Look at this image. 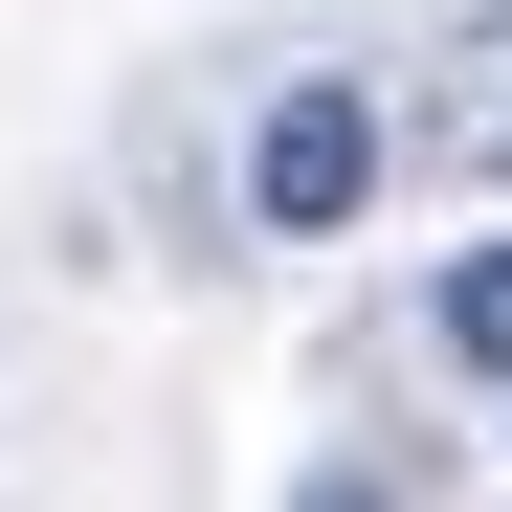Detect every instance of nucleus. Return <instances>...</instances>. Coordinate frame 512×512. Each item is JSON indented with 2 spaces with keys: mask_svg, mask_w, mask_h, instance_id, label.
<instances>
[{
  "mask_svg": "<svg viewBox=\"0 0 512 512\" xmlns=\"http://www.w3.org/2000/svg\"><path fill=\"white\" fill-rule=\"evenodd\" d=\"M290 512H401V468H357V446H334V468H290Z\"/></svg>",
  "mask_w": 512,
  "mask_h": 512,
  "instance_id": "nucleus-3",
  "label": "nucleus"
},
{
  "mask_svg": "<svg viewBox=\"0 0 512 512\" xmlns=\"http://www.w3.org/2000/svg\"><path fill=\"white\" fill-rule=\"evenodd\" d=\"M423 334H446V357H468V379H512V245H468V268H446V290H423Z\"/></svg>",
  "mask_w": 512,
  "mask_h": 512,
  "instance_id": "nucleus-2",
  "label": "nucleus"
},
{
  "mask_svg": "<svg viewBox=\"0 0 512 512\" xmlns=\"http://www.w3.org/2000/svg\"><path fill=\"white\" fill-rule=\"evenodd\" d=\"M379 90H357V67H290V90L268 112H245V223H268V245H334V223H357L379 201Z\"/></svg>",
  "mask_w": 512,
  "mask_h": 512,
  "instance_id": "nucleus-1",
  "label": "nucleus"
}]
</instances>
